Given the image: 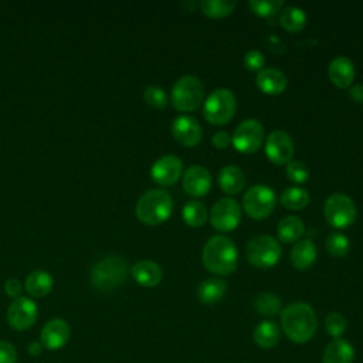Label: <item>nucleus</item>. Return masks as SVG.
Masks as SVG:
<instances>
[{
  "mask_svg": "<svg viewBox=\"0 0 363 363\" xmlns=\"http://www.w3.org/2000/svg\"><path fill=\"white\" fill-rule=\"evenodd\" d=\"M354 349L346 339H333L325 349L322 363H353Z\"/></svg>",
  "mask_w": 363,
  "mask_h": 363,
  "instance_id": "obj_21",
  "label": "nucleus"
},
{
  "mask_svg": "<svg viewBox=\"0 0 363 363\" xmlns=\"http://www.w3.org/2000/svg\"><path fill=\"white\" fill-rule=\"evenodd\" d=\"M247 261L258 268H271L281 258V245L267 234L251 238L245 247Z\"/></svg>",
  "mask_w": 363,
  "mask_h": 363,
  "instance_id": "obj_7",
  "label": "nucleus"
},
{
  "mask_svg": "<svg viewBox=\"0 0 363 363\" xmlns=\"http://www.w3.org/2000/svg\"><path fill=\"white\" fill-rule=\"evenodd\" d=\"M281 325L288 339L295 343H306L316 332L318 319L309 303L294 302L282 311Z\"/></svg>",
  "mask_w": 363,
  "mask_h": 363,
  "instance_id": "obj_1",
  "label": "nucleus"
},
{
  "mask_svg": "<svg viewBox=\"0 0 363 363\" xmlns=\"http://www.w3.org/2000/svg\"><path fill=\"white\" fill-rule=\"evenodd\" d=\"M279 24L291 33L301 31L306 24V14L298 6H285L279 10Z\"/></svg>",
  "mask_w": 363,
  "mask_h": 363,
  "instance_id": "obj_27",
  "label": "nucleus"
},
{
  "mask_svg": "<svg viewBox=\"0 0 363 363\" xmlns=\"http://www.w3.org/2000/svg\"><path fill=\"white\" fill-rule=\"evenodd\" d=\"M328 75L337 88H346L354 79V65L352 60L345 55L335 57L328 67Z\"/></svg>",
  "mask_w": 363,
  "mask_h": 363,
  "instance_id": "obj_18",
  "label": "nucleus"
},
{
  "mask_svg": "<svg viewBox=\"0 0 363 363\" xmlns=\"http://www.w3.org/2000/svg\"><path fill=\"white\" fill-rule=\"evenodd\" d=\"M286 177L294 183H305L309 179V169L303 162L299 160H291L286 164Z\"/></svg>",
  "mask_w": 363,
  "mask_h": 363,
  "instance_id": "obj_36",
  "label": "nucleus"
},
{
  "mask_svg": "<svg viewBox=\"0 0 363 363\" xmlns=\"http://www.w3.org/2000/svg\"><path fill=\"white\" fill-rule=\"evenodd\" d=\"M183 220L190 227H201L207 221V208L201 201L190 200L184 204L182 211Z\"/></svg>",
  "mask_w": 363,
  "mask_h": 363,
  "instance_id": "obj_30",
  "label": "nucleus"
},
{
  "mask_svg": "<svg viewBox=\"0 0 363 363\" xmlns=\"http://www.w3.org/2000/svg\"><path fill=\"white\" fill-rule=\"evenodd\" d=\"M38 316V309L34 301L26 296L14 299L7 309V322L16 330L31 328Z\"/></svg>",
  "mask_w": 363,
  "mask_h": 363,
  "instance_id": "obj_13",
  "label": "nucleus"
},
{
  "mask_svg": "<svg viewBox=\"0 0 363 363\" xmlns=\"http://www.w3.org/2000/svg\"><path fill=\"white\" fill-rule=\"evenodd\" d=\"M69 335H71L69 325L64 319L55 318L48 320L41 329L40 343L43 345V347L48 350H58L68 343Z\"/></svg>",
  "mask_w": 363,
  "mask_h": 363,
  "instance_id": "obj_15",
  "label": "nucleus"
},
{
  "mask_svg": "<svg viewBox=\"0 0 363 363\" xmlns=\"http://www.w3.org/2000/svg\"><path fill=\"white\" fill-rule=\"evenodd\" d=\"M264 142V128L258 119H245L234 130L231 136L233 146L241 153H252L261 147Z\"/></svg>",
  "mask_w": 363,
  "mask_h": 363,
  "instance_id": "obj_10",
  "label": "nucleus"
},
{
  "mask_svg": "<svg viewBox=\"0 0 363 363\" xmlns=\"http://www.w3.org/2000/svg\"><path fill=\"white\" fill-rule=\"evenodd\" d=\"M252 339L255 345L261 349H271L274 347L281 339V330L278 325L272 320H262L259 322L252 333Z\"/></svg>",
  "mask_w": 363,
  "mask_h": 363,
  "instance_id": "obj_25",
  "label": "nucleus"
},
{
  "mask_svg": "<svg viewBox=\"0 0 363 363\" xmlns=\"http://www.w3.org/2000/svg\"><path fill=\"white\" fill-rule=\"evenodd\" d=\"M350 94V98L354 101V102H363V84H356L350 88L349 91Z\"/></svg>",
  "mask_w": 363,
  "mask_h": 363,
  "instance_id": "obj_42",
  "label": "nucleus"
},
{
  "mask_svg": "<svg viewBox=\"0 0 363 363\" xmlns=\"http://www.w3.org/2000/svg\"><path fill=\"white\" fill-rule=\"evenodd\" d=\"M242 62L245 65L247 69L250 71H257L259 72L261 69H264V65H265V57L261 51L258 50H250L245 52L244 58H242Z\"/></svg>",
  "mask_w": 363,
  "mask_h": 363,
  "instance_id": "obj_38",
  "label": "nucleus"
},
{
  "mask_svg": "<svg viewBox=\"0 0 363 363\" xmlns=\"http://www.w3.org/2000/svg\"><path fill=\"white\" fill-rule=\"evenodd\" d=\"M227 292V284L221 278H207L197 286V298L200 302L211 305L223 299Z\"/></svg>",
  "mask_w": 363,
  "mask_h": 363,
  "instance_id": "obj_24",
  "label": "nucleus"
},
{
  "mask_svg": "<svg viewBox=\"0 0 363 363\" xmlns=\"http://www.w3.org/2000/svg\"><path fill=\"white\" fill-rule=\"evenodd\" d=\"M346 328H347V322L345 316L339 312H332L325 318V329L333 339L340 337L345 333Z\"/></svg>",
  "mask_w": 363,
  "mask_h": 363,
  "instance_id": "obj_35",
  "label": "nucleus"
},
{
  "mask_svg": "<svg viewBox=\"0 0 363 363\" xmlns=\"http://www.w3.org/2000/svg\"><path fill=\"white\" fill-rule=\"evenodd\" d=\"M234 0H203L199 3L200 10L213 18H220L224 16H228L234 7H235Z\"/></svg>",
  "mask_w": 363,
  "mask_h": 363,
  "instance_id": "obj_31",
  "label": "nucleus"
},
{
  "mask_svg": "<svg viewBox=\"0 0 363 363\" xmlns=\"http://www.w3.org/2000/svg\"><path fill=\"white\" fill-rule=\"evenodd\" d=\"M248 6L252 13L261 17H269L282 9L284 1L282 0H250Z\"/></svg>",
  "mask_w": 363,
  "mask_h": 363,
  "instance_id": "obj_34",
  "label": "nucleus"
},
{
  "mask_svg": "<svg viewBox=\"0 0 363 363\" xmlns=\"http://www.w3.org/2000/svg\"><path fill=\"white\" fill-rule=\"evenodd\" d=\"M182 170L183 163L179 156L164 155L152 164L150 176L156 183L162 186H170L179 180Z\"/></svg>",
  "mask_w": 363,
  "mask_h": 363,
  "instance_id": "obj_14",
  "label": "nucleus"
},
{
  "mask_svg": "<svg viewBox=\"0 0 363 363\" xmlns=\"http://www.w3.org/2000/svg\"><path fill=\"white\" fill-rule=\"evenodd\" d=\"M316 245L311 240L298 241L291 250V262L298 269H308L316 261Z\"/></svg>",
  "mask_w": 363,
  "mask_h": 363,
  "instance_id": "obj_23",
  "label": "nucleus"
},
{
  "mask_svg": "<svg viewBox=\"0 0 363 363\" xmlns=\"http://www.w3.org/2000/svg\"><path fill=\"white\" fill-rule=\"evenodd\" d=\"M27 352L30 356L35 357V356H40L41 352H43V345L40 342H31L27 347Z\"/></svg>",
  "mask_w": 363,
  "mask_h": 363,
  "instance_id": "obj_43",
  "label": "nucleus"
},
{
  "mask_svg": "<svg viewBox=\"0 0 363 363\" xmlns=\"http://www.w3.org/2000/svg\"><path fill=\"white\" fill-rule=\"evenodd\" d=\"M235 96L228 88L214 89L204 101L203 113L207 122L213 125H223L231 121L235 112Z\"/></svg>",
  "mask_w": 363,
  "mask_h": 363,
  "instance_id": "obj_6",
  "label": "nucleus"
},
{
  "mask_svg": "<svg viewBox=\"0 0 363 363\" xmlns=\"http://www.w3.org/2000/svg\"><path fill=\"white\" fill-rule=\"evenodd\" d=\"M172 133L183 146H196L201 139V126L193 116L182 115L173 121Z\"/></svg>",
  "mask_w": 363,
  "mask_h": 363,
  "instance_id": "obj_17",
  "label": "nucleus"
},
{
  "mask_svg": "<svg viewBox=\"0 0 363 363\" xmlns=\"http://www.w3.org/2000/svg\"><path fill=\"white\" fill-rule=\"evenodd\" d=\"M309 193L306 189L303 187H298V186H292V187H286L279 201L284 207L289 208V210H301L303 207L308 206L309 203Z\"/></svg>",
  "mask_w": 363,
  "mask_h": 363,
  "instance_id": "obj_29",
  "label": "nucleus"
},
{
  "mask_svg": "<svg viewBox=\"0 0 363 363\" xmlns=\"http://www.w3.org/2000/svg\"><path fill=\"white\" fill-rule=\"evenodd\" d=\"M143 99L147 105L153 108H164L167 105L166 92L156 85H150L143 91Z\"/></svg>",
  "mask_w": 363,
  "mask_h": 363,
  "instance_id": "obj_37",
  "label": "nucleus"
},
{
  "mask_svg": "<svg viewBox=\"0 0 363 363\" xmlns=\"http://www.w3.org/2000/svg\"><path fill=\"white\" fill-rule=\"evenodd\" d=\"M294 140L285 130L277 129L267 136L265 155L275 164H288L294 156Z\"/></svg>",
  "mask_w": 363,
  "mask_h": 363,
  "instance_id": "obj_12",
  "label": "nucleus"
},
{
  "mask_svg": "<svg viewBox=\"0 0 363 363\" xmlns=\"http://www.w3.org/2000/svg\"><path fill=\"white\" fill-rule=\"evenodd\" d=\"M213 145L217 149H225L231 145V135L225 130H218L213 136Z\"/></svg>",
  "mask_w": 363,
  "mask_h": 363,
  "instance_id": "obj_40",
  "label": "nucleus"
},
{
  "mask_svg": "<svg viewBox=\"0 0 363 363\" xmlns=\"http://www.w3.org/2000/svg\"><path fill=\"white\" fill-rule=\"evenodd\" d=\"M130 274L139 285L146 286V288L156 286L163 277L160 265L152 259L138 261L136 264L132 265Z\"/></svg>",
  "mask_w": 363,
  "mask_h": 363,
  "instance_id": "obj_19",
  "label": "nucleus"
},
{
  "mask_svg": "<svg viewBox=\"0 0 363 363\" xmlns=\"http://www.w3.org/2000/svg\"><path fill=\"white\" fill-rule=\"evenodd\" d=\"M183 189L191 197H201L207 194L211 187L210 172L200 164H193L187 167L183 173Z\"/></svg>",
  "mask_w": 363,
  "mask_h": 363,
  "instance_id": "obj_16",
  "label": "nucleus"
},
{
  "mask_svg": "<svg viewBox=\"0 0 363 363\" xmlns=\"http://www.w3.org/2000/svg\"><path fill=\"white\" fill-rule=\"evenodd\" d=\"M204 85L196 75H183L172 88V104L176 109L190 112L197 109L204 98Z\"/></svg>",
  "mask_w": 363,
  "mask_h": 363,
  "instance_id": "obj_5",
  "label": "nucleus"
},
{
  "mask_svg": "<svg viewBox=\"0 0 363 363\" xmlns=\"http://www.w3.org/2000/svg\"><path fill=\"white\" fill-rule=\"evenodd\" d=\"M277 203V196L274 190L264 184L251 186L242 197V207L247 216L254 220H262L268 217Z\"/></svg>",
  "mask_w": 363,
  "mask_h": 363,
  "instance_id": "obj_9",
  "label": "nucleus"
},
{
  "mask_svg": "<svg viewBox=\"0 0 363 363\" xmlns=\"http://www.w3.org/2000/svg\"><path fill=\"white\" fill-rule=\"evenodd\" d=\"M21 289H23L21 282H20L18 279H16V278H10V279H7L6 284H4V291H6V294H7L9 296H11V298H16V299L20 298Z\"/></svg>",
  "mask_w": 363,
  "mask_h": 363,
  "instance_id": "obj_41",
  "label": "nucleus"
},
{
  "mask_svg": "<svg viewBox=\"0 0 363 363\" xmlns=\"http://www.w3.org/2000/svg\"><path fill=\"white\" fill-rule=\"evenodd\" d=\"M128 275V264L119 255H106L91 268V284L101 292H109L123 284Z\"/></svg>",
  "mask_w": 363,
  "mask_h": 363,
  "instance_id": "obj_3",
  "label": "nucleus"
},
{
  "mask_svg": "<svg viewBox=\"0 0 363 363\" xmlns=\"http://www.w3.org/2000/svg\"><path fill=\"white\" fill-rule=\"evenodd\" d=\"M255 84L264 94L278 95L286 88L288 79L281 69L264 68L257 74Z\"/></svg>",
  "mask_w": 363,
  "mask_h": 363,
  "instance_id": "obj_20",
  "label": "nucleus"
},
{
  "mask_svg": "<svg viewBox=\"0 0 363 363\" xmlns=\"http://www.w3.org/2000/svg\"><path fill=\"white\" fill-rule=\"evenodd\" d=\"M172 211L173 200L162 189L147 190L136 203V217L146 225H157L166 221Z\"/></svg>",
  "mask_w": 363,
  "mask_h": 363,
  "instance_id": "obj_4",
  "label": "nucleus"
},
{
  "mask_svg": "<svg viewBox=\"0 0 363 363\" xmlns=\"http://www.w3.org/2000/svg\"><path fill=\"white\" fill-rule=\"evenodd\" d=\"M326 248L333 257H345L349 252L350 241L342 233H332L326 238Z\"/></svg>",
  "mask_w": 363,
  "mask_h": 363,
  "instance_id": "obj_33",
  "label": "nucleus"
},
{
  "mask_svg": "<svg viewBox=\"0 0 363 363\" xmlns=\"http://www.w3.org/2000/svg\"><path fill=\"white\" fill-rule=\"evenodd\" d=\"M356 214L357 210L354 201L343 193H333L325 201L323 216L335 228L349 227L356 220Z\"/></svg>",
  "mask_w": 363,
  "mask_h": 363,
  "instance_id": "obj_8",
  "label": "nucleus"
},
{
  "mask_svg": "<svg viewBox=\"0 0 363 363\" xmlns=\"http://www.w3.org/2000/svg\"><path fill=\"white\" fill-rule=\"evenodd\" d=\"M52 277L47 271H33L26 279V291L35 298L45 296L52 288Z\"/></svg>",
  "mask_w": 363,
  "mask_h": 363,
  "instance_id": "obj_26",
  "label": "nucleus"
},
{
  "mask_svg": "<svg viewBox=\"0 0 363 363\" xmlns=\"http://www.w3.org/2000/svg\"><path fill=\"white\" fill-rule=\"evenodd\" d=\"M17 352L16 347L6 340H0V363H16Z\"/></svg>",
  "mask_w": 363,
  "mask_h": 363,
  "instance_id": "obj_39",
  "label": "nucleus"
},
{
  "mask_svg": "<svg viewBox=\"0 0 363 363\" xmlns=\"http://www.w3.org/2000/svg\"><path fill=\"white\" fill-rule=\"evenodd\" d=\"M237 259V247L225 235L210 237L203 248V264L216 275H228L234 272Z\"/></svg>",
  "mask_w": 363,
  "mask_h": 363,
  "instance_id": "obj_2",
  "label": "nucleus"
},
{
  "mask_svg": "<svg viewBox=\"0 0 363 363\" xmlns=\"http://www.w3.org/2000/svg\"><path fill=\"white\" fill-rule=\"evenodd\" d=\"M254 308L264 316H274L281 312V301L275 294L261 292L254 299Z\"/></svg>",
  "mask_w": 363,
  "mask_h": 363,
  "instance_id": "obj_32",
  "label": "nucleus"
},
{
  "mask_svg": "<svg viewBox=\"0 0 363 363\" xmlns=\"http://www.w3.org/2000/svg\"><path fill=\"white\" fill-rule=\"evenodd\" d=\"M210 221L218 231H233L241 221V207L237 200L231 197L217 200L210 211Z\"/></svg>",
  "mask_w": 363,
  "mask_h": 363,
  "instance_id": "obj_11",
  "label": "nucleus"
},
{
  "mask_svg": "<svg viewBox=\"0 0 363 363\" xmlns=\"http://www.w3.org/2000/svg\"><path fill=\"white\" fill-rule=\"evenodd\" d=\"M305 231L303 221L296 216H286L284 217L277 227L278 238L284 242H294L301 238Z\"/></svg>",
  "mask_w": 363,
  "mask_h": 363,
  "instance_id": "obj_28",
  "label": "nucleus"
},
{
  "mask_svg": "<svg viewBox=\"0 0 363 363\" xmlns=\"http://www.w3.org/2000/svg\"><path fill=\"white\" fill-rule=\"evenodd\" d=\"M218 186L227 194H237L245 186V174L238 166L227 164L218 172Z\"/></svg>",
  "mask_w": 363,
  "mask_h": 363,
  "instance_id": "obj_22",
  "label": "nucleus"
}]
</instances>
